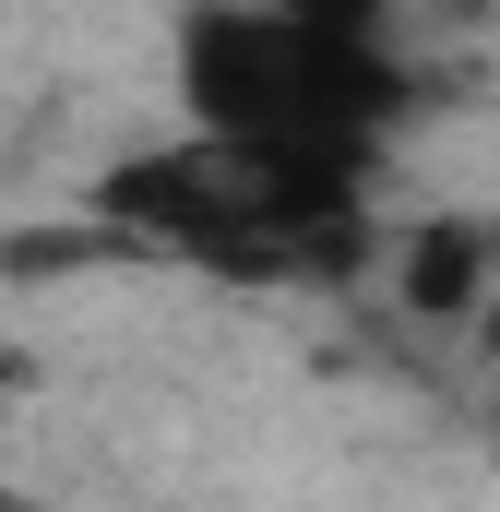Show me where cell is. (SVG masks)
<instances>
[{"mask_svg": "<svg viewBox=\"0 0 500 512\" xmlns=\"http://www.w3.org/2000/svg\"><path fill=\"white\" fill-rule=\"evenodd\" d=\"M358 179L370 167L179 131V143H143L96 179V215L131 227V239L203 251V262H334V251H358Z\"/></svg>", "mask_w": 500, "mask_h": 512, "instance_id": "obj_2", "label": "cell"}, {"mask_svg": "<svg viewBox=\"0 0 500 512\" xmlns=\"http://www.w3.org/2000/svg\"><path fill=\"white\" fill-rule=\"evenodd\" d=\"M465 274H477V239H429V251L405 262V298H417V310H453Z\"/></svg>", "mask_w": 500, "mask_h": 512, "instance_id": "obj_3", "label": "cell"}, {"mask_svg": "<svg viewBox=\"0 0 500 512\" xmlns=\"http://www.w3.org/2000/svg\"><path fill=\"white\" fill-rule=\"evenodd\" d=\"M167 72L191 131L262 143V155H334V167H370V143L417 108L405 60L346 12H262V0L179 12Z\"/></svg>", "mask_w": 500, "mask_h": 512, "instance_id": "obj_1", "label": "cell"}]
</instances>
